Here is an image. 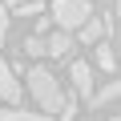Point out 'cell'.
I'll use <instances>...</instances> for the list:
<instances>
[{
    "label": "cell",
    "instance_id": "6da1fadb",
    "mask_svg": "<svg viewBox=\"0 0 121 121\" xmlns=\"http://www.w3.org/2000/svg\"><path fill=\"white\" fill-rule=\"evenodd\" d=\"M28 93H32V101H36V109L40 113H60V105H65V89H60V81H56V73L52 69H44V65H32V73H28Z\"/></svg>",
    "mask_w": 121,
    "mask_h": 121
},
{
    "label": "cell",
    "instance_id": "7a4b0ae2",
    "mask_svg": "<svg viewBox=\"0 0 121 121\" xmlns=\"http://www.w3.org/2000/svg\"><path fill=\"white\" fill-rule=\"evenodd\" d=\"M89 16H93L89 0H52V20L60 24V32H77Z\"/></svg>",
    "mask_w": 121,
    "mask_h": 121
},
{
    "label": "cell",
    "instance_id": "3957f363",
    "mask_svg": "<svg viewBox=\"0 0 121 121\" xmlns=\"http://www.w3.org/2000/svg\"><path fill=\"white\" fill-rule=\"evenodd\" d=\"M0 101H4V105H16L20 101V81H16V73H12V65L4 56H0Z\"/></svg>",
    "mask_w": 121,
    "mask_h": 121
},
{
    "label": "cell",
    "instance_id": "277c9868",
    "mask_svg": "<svg viewBox=\"0 0 121 121\" xmlns=\"http://www.w3.org/2000/svg\"><path fill=\"white\" fill-rule=\"evenodd\" d=\"M44 52H48V56H73V52H77V36L56 28V32L44 40Z\"/></svg>",
    "mask_w": 121,
    "mask_h": 121
},
{
    "label": "cell",
    "instance_id": "5b68a950",
    "mask_svg": "<svg viewBox=\"0 0 121 121\" xmlns=\"http://www.w3.org/2000/svg\"><path fill=\"white\" fill-rule=\"evenodd\" d=\"M105 32H109V28H105V16H89L73 36H77L81 44H101V40H105Z\"/></svg>",
    "mask_w": 121,
    "mask_h": 121
},
{
    "label": "cell",
    "instance_id": "8992f818",
    "mask_svg": "<svg viewBox=\"0 0 121 121\" xmlns=\"http://www.w3.org/2000/svg\"><path fill=\"white\" fill-rule=\"evenodd\" d=\"M73 89L81 97H93V69H89V60H73Z\"/></svg>",
    "mask_w": 121,
    "mask_h": 121
},
{
    "label": "cell",
    "instance_id": "52a82bcc",
    "mask_svg": "<svg viewBox=\"0 0 121 121\" xmlns=\"http://www.w3.org/2000/svg\"><path fill=\"white\" fill-rule=\"evenodd\" d=\"M0 121H52V117H48V113H32V109L4 105V109H0Z\"/></svg>",
    "mask_w": 121,
    "mask_h": 121
},
{
    "label": "cell",
    "instance_id": "ba28073f",
    "mask_svg": "<svg viewBox=\"0 0 121 121\" xmlns=\"http://www.w3.org/2000/svg\"><path fill=\"white\" fill-rule=\"evenodd\" d=\"M113 101H117V81H109V85H105L101 93H93V97H89L93 113H97V109H113Z\"/></svg>",
    "mask_w": 121,
    "mask_h": 121
},
{
    "label": "cell",
    "instance_id": "9c48e42d",
    "mask_svg": "<svg viewBox=\"0 0 121 121\" xmlns=\"http://www.w3.org/2000/svg\"><path fill=\"white\" fill-rule=\"evenodd\" d=\"M97 65H101L105 73H113V69H117V56H113V44H97Z\"/></svg>",
    "mask_w": 121,
    "mask_h": 121
},
{
    "label": "cell",
    "instance_id": "30bf717a",
    "mask_svg": "<svg viewBox=\"0 0 121 121\" xmlns=\"http://www.w3.org/2000/svg\"><path fill=\"white\" fill-rule=\"evenodd\" d=\"M16 16H44V4H40V0H28V4H16Z\"/></svg>",
    "mask_w": 121,
    "mask_h": 121
},
{
    "label": "cell",
    "instance_id": "8fae6325",
    "mask_svg": "<svg viewBox=\"0 0 121 121\" xmlns=\"http://www.w3.org/2000/svg\"><path fill=\"white\" fill-rule=\"evenodd\" d=\"M24 52H28V56H44V40H40V36H28V40H24Z\"/></svg>",
    "mask_w": 121,
    "mask_h": 121
},
{
    "label": "cell",
    "instance_id": "7c38bea8",
    "mask_svg": "<svg viewBox=\"0 0 121 121\" xmlns=\"http://www.w3.org/2000/svg\"><path fill=\"white\" fill-rule=\"evenodd\" d=\"M4 28H8V12H4V4H0V36H4Z\"/></svg>",
    "mask_w": 121,
    "mask_h": 121
},
{
    "label": "cell",
    "instance_id": "4fadbf2b",
    "mask_svg": "<svg viewBox=\"0 0 121 121\" xmlns=\"http://www.w3.org/2000/svg\"><path fill=\"white\" fill-rule=\"evenodd\" d=\"M12 4H28V0H12Z\"/></svg>",
    "mask_w": 121,
    "mask_h": 121
}]
</instances>
